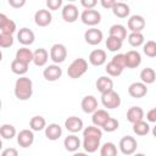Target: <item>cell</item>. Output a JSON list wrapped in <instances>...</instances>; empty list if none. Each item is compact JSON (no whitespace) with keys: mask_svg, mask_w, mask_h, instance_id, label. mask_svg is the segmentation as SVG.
<instances>
[{"mask_svg":"<svg viewBox=\"0 0 156 156\" xmlns=\"http://www.w3.org/2000/svg\"><path fill=\"white\" fill-rule=\"evenodd\" d=\"M102 138V130L98 126H88L83 129L82 147L88 154H94L101 146L100 140Z\"/></svg>","mask_w":156,"mask_h":156,"instance_id":"cell-1","label":"cell"},{"mask_svg":"<svg viewBox=\"0 0 156 156\" xmlns=\"http://www.w3.org/2000/svg\"><path fill=\"white\" fill-rule=\"evenodd\" d=\"M13 93H15V96L21 101L29 100L33 95V82H32V79L26 77V76H20V78H17V80L15 82Z\"/></svg>","mask_w":156,"mask_h":156,"instance_id":"cell-2","label":"cell"},{"mask_svg":"<svg viewBox=\"0 0 156 156\" xmlns=\"http://www.w3.org/2000/svg\"><path fill=\"white\" fill-rule=\"evenodd\" d=\"M88 71V62L83 57H78L74 61L71 62V65L67 68V76L72 79L80 78L83 74H85Z\"/></svg>","mask_w":156,"mask_h":156,"instance_id":"cell-3","label":"cell"},{"mask_svg":"<svg viewBox=\"0 0 156 156\" xmlns=\"http://www.w3.org/2000/svg\"><path fill=\"white\" fill-rule=\"evenodd\" d=\"M101 104L104 107L108 110H113L121 106V96L118 93H116L113 89L110 91H106L101 94Z\"/></svg>","mask_w":156,"mask_h":156,"instance_id":"cell-4","label":"cell"},{"mask_svg":"<svg viewBox=\"0 0 156 156\" xmlns=\"http://www.w3.org/2000/svg\"><path fill=\"white\" fill-rule=\"evenodd\" d=\"M80 21L90 27H95L101 22V13L94 9H85L80 13Z\"/></svg>","mask_w":156,"mask_h":156,"instance_id":"cell-5","label":"cell"},{"mask_svg":"<svg viewBox=\"0 0 156 156\" xmlns=\"http://www.w3.org/2000/svg\"><path fill=\"white\" fill-rule=\"evenodd\" d=\"M119 151L123 154V155H133L135 151H136V147H138V141L135 138L130 136V135H124L121 140H119Z\"/></svg>","mask_w":156,"mask_h":156,"instance_id":"cell-6","label":"cell"},{"mask_svg":"<svg viewBox=\"0 0 156 156\" xmlns=\"http://www.w3.org/2000/svg\"><path fill=\"white\" fill-rule=\"evenodd\" d=\"M67 57V49L63 44H60V43H56L51 46L50 49V60L54 62V63H62Z\"/></svg>","mask_w":156,"mask_h":156,"instance_id":"cell-7","label":"cell"},{"mask_svg":"<svg viewBox=\"0 0 156 156\" xmlns=\"http://www.w3.org/2000/svg\"><path fill=\"white\" fill-rule=\"evenodd\" d=\"M61 16H62L63 21L67 22V23H73V22H76L78 20V17H80L78 7L72 2H69V4H67V5H65L62 7Z\"/></svg>","mask_w":156,"mask_h":156,"instance_id":"cell-8","label":"cell"},{"mask_svg":"<svg viewBox=\"0 0 156 156\" xmlns=\"http://www.w3.org/2000/svg\"><path fill=\"white\" fill-rule=\"evenodd\" d=\"M52 21V15L49 9H40L34 13V22L38 27H48Z\"/></svg>","mask_w":156,"mask_h":156,"instance_id":"cell-9","label":"cell"},{"mask_svg":"<svg viewBox=\"0 0 156 156\" xmlns=\"http://www.w3.org/2000/svg\"><path fill=\"white\" fill-rule=\"evenodd\" d=\"M104 39V34L100 29L91 27L89 29L85 30L84 33V40L85 43H88L89 45H99Z\"/></svg>","mask_w":156,"mask_h":156,"instance_id":"cell-10","label":"cell"},{"mask_svg":"<svg viewBox=\"0 0 156 156\" xmlns=\"http://www.w3.org/2000/svg\"><path fill=\"white\" fill-rule=\"evenodd\" d=\"M61 76H62V68L57 63L49 65L43 71V77L48 82H56L57 79L61 78Z\"/></svg>","mask_w":156,"mask_h":156,"instance_id":"cell-11","label":"cell"},{"mask_svg":"<svg viewBox=\"0 0 156 156\" xmlns=\"http://www.w3.org/2000/svg\"><path fill=\"white\" fill-rule=\"evenodd\" d=\"M33 143H34V130H32V129H22L17 134V144L21 147L27 149V147L32 146Z\"/></svg>","mask_w":156,"mask_h":156,"instance_id":"cell-12","label":"cell"},{"mask_svg":"<svg viewBox=\"0 0 156 156\" xmlns=\"http://www.w3.org/2000/svg\"><path fill=\"white\" fill-rule=\"evenodd\" d=\"M128 94L134 99H141L147 94V84L143 82H134L128 87Z\"/></svg>","mask_w":156,"mask_h":156,"instance_id":"cell-13","label":"cell"},{"mask_svg":"<svg viewBox=\"0 0 156 156\" xmlns=\"http://www.w3.org/2000/svg\"><path fill=\"white\" fill-rule=\"evenodd\" d=\"M17 40L23 45V46H28V45H32L35 40V35H34V32L27 27H23L21 28L18 32H17Z\"/></svg>","mask_w":156,"mask_h":156,"instance_id":"cell-14","label":"cell"},{"mask_svg":"<svg viewBox=\"0 0 156 156\" xmlns=\"http://www.w3.org/2000/svg\"><path fill=\"white\" fill-rule=\"evenodd\" d=\"M145 18L141 15H133L127 22V27L130 32H141L145 28Z\"/></svg>","mask_w":156,"mask_h":156,"instance_id":"cell-15","label":"cell"},{"mask_svg":"<svg viewBox=\"0 0 156 156\" xmlns=\"http://www.w3.org/2000/svg\"><path fill=\"white\" fill-rule=\"evenodd\" d=\"M106 58H107V55H106V51L102 50V49H95L93 50L90 54H89V62L95 66V67H99V66H102L105 62H106Z\"/></svg>","mask_w":156,"mask_h":156,"instance_id":"cell-16","label":"cell"},{"mask_svg":"<svg viewBox=\"0 0 156 156\" xmlns=\"http://www.w3.org/2000/svg\"><path fill=\"white\" fill-rule=\"evenodd\" d=\"M126 56V67L127 68H136L141 63V55L136 50H129L124 54Z\"/></svg>","mask_w":156,"mask_h":156,"instance_id":"cell-17","label":"cell"},{"mask_svg":"<svg viewBox=\"0 0 156 156\" xmlns=\"http://www.w3.org/2000/svg\"><path fill=\"white\" fill-rule=\"evenodd\" d=\"M65 127L71 133H78V132L83 130L84 124H83V121L79 117H77V116H69L65 121Z\"/></svg>","mask_w":156,"mask_h":156,"instance_id":"cell-18","label":"cell"},{"mask_svg":"<svg viewBox=\"0 0 156 156\" xmlns=\"http://www.w3.org/2000/svg\"><path fill=\"white\" fill-rule=\"evenodd\" d=\"M63 146L68 152H76L80 146H82V141L76 135V133H72L69 135H67L63 140Z\"/></svg>","mask_w":156,"mask_h":156,"instance_id":"cell-19","label":"cell"},{"mask_svg":"<svg viewBox=\"0 0 156 156\" xmlns=\"http://www.w3.org/2000/svg\"><path fill=\"white\" fill-rule=\"evenodd\" d=\"M17 27L15 21L10 20L5 13H0V32L1 33H7V34H13L16 32Z\"/></svg>","mask_w":156,"mask_h":156,"instance_id":"cell-20","label":"cell"},{"mask_svg":"<svg viewBox=\"0 0 156 156\" xmlns=\"http://www.w3.org/2000/svg\"><path fill=\"white\" fill-rule=\"evenodd\" d=\"M80 107L83 110V112L85 113H93L94 111L98 110V100L94 95H87L82 99L80 102Z\"/></svg>","mask_w":156,"mask_h":156,"instance_id":"cell-21","label":"cell"},{"mask_svg":"<svg viewBox=\"0 0 156 156\" xmlns=\"http://www.w3.org/2000/svg\"><path fill=\"white\" fill-rule=\"evenodd\" d=\"M111 10H112L113 15L118 18H127L130 13V7L124 1H117Z\"/></svg>","mask_w":156,"mask_h":156,"instance_id":"cell-22","label":"cell"},{"mask_svg":"<svg viewBox=\"0 0 156 156\" xmlns=\"http://www.w3.org/2000/svg\"><path fill=\"white\" fill-rule=\"evenodd\" d=\"M96 89L100 94H104L106 91H110L113 89V80L107 76H101L96 79Z\"/></svg>","mask_w":156,"mask_h":156,"instance_id":"cell-23","label":"cell"},{"mask_svg":"<svg viewBox=\"0 0 156 156\" xmlns=\"http://www.w3.org/2000/svg\"><path fill=\"white\" fill-rule=\"evenodd\" d=\"M44 130H45V136L49 140H52V141L60 139V136L62 135V128L57 123H50V124H48Z\"/></svg>","mask_w":156,"mask_h":156,"instance_id":"cell-24","label":"cell"},{"mask_svg":"<svg viewBox=\"0 0 156 156\" xmlns=\"http://www.w3.org/2000/svg\"><path fill=\"white\" fill-rule=\"evenodd\" d=\"M49 60V52L46 49L44 48H39L34 51V56H33V63L37 67H43L48 63Z\"/></svg>","mask_w":156,"mask_h":156,"instance_id":"cell-25","label":"cell"},{"mask_svg":"<svg viewBox=\"0 0 156 156\" xmlns=\"http://www.w3.org/2000/svg\"><path fill=\"white\" fill-rule=\"evenodd\" d=\"M91 115H93L91 116V122H93L94 126H98V127H102L104 123L111 117L110 113L106 110H104V108H98Z\"/></svg>","mask_w":156,"mask_h":156,"instance_id":"cell-26","label":"cell"},{"mask_svg":"<svg viewBox=\"0 0 156 156\" xmlns=\"http://www.w3.org/2000/svg\"><path fill=\"white\" fill-rule=\"evenodd\" d=\"M144 116H145L144 110H143L140 106H132V107H129L128 111H127V119H128V122H130L132 124L135 123V122H138V121L144 119Z\"/></svg>","mask_w":156,"mask_h":156,"instance_id":"cell-27","label":"cell"},{"mask_svg":"<svg viewBox=\"0 0 156 156\" xmlns=\"http://www.w3.org/2000/svg\"><path fill=\"white\" fill-rule=\"evenodd\" d=\"M33 56H34V52L29 48L22 46V48H20L16 51V57L15 58H17V60H20V61L26 62V63L29 65L30 62H33Z\"/></svg>","mask_w":156,"mask_h":156,"instance_id":"cell-28","label":"cell"},{"mask_svg":"<svg viewBox=\"0 0 156 156\" xmlns=\"http://www.w3.org/2000/svg\"><path fill=\"white\" fill-rule=\"evenodd\" d=\"M10 68H11L12 73H15L17 76H24L28 72V69H29V65L26 63V62H22L20 60H17V58H15L11 62Z\"/></svg>","mask_w":156,"mask_h":156,"instance_id":"cell-29","label":"cell"},{"mask_svg":"<svg viewBox=\"0 0 156 156\" xmlns=\"http://www.w3.org/2000/svg\"><path fill=\"white\" fill-rule=\"evenodd\" d=\"M127 39H128L129 45L133 48H139V46L144 45V43H145V38L141 32H130L129 35L127 37Z\"/></svg>","mask_w":156,"mask_h":156,"instance_id":"cell-30","label":"cell"},{"mask_svg":"<svg viewBox=\"0 0 156 156\" xmlns=\"http://www.w3.org/2000/svg\"><path fill=\"white\" fill-rule=\"evenodd\" d=\"M140 80L145 84H152L156 80V72L151 67L143 68L140 72Z\"/></svg>","mask_w":156,"mask_h":156,"instance_id":"cell-31","label":"cell"},{"mask_svg":"<svg viewBox=\"0 0 156 156\" xmlns=\"http://www.w3.org/2000/svg\"><path fill=\"white\" fill-rule=\"evenodd\" d=\"M108 35H112L121 40H124L127 38V28L123 24H113L108 29Z\"/></svg>","mask_w":156,"mask_h":156,"instance_id":"cell-32","label":"cell"},{"mask_svg":"<svg viewBox=\"0 0 156 156\" xmlns=\"http://www.w3.org/2000/svg\"><path fill=\"white\" fill-rule=\"evenodd\" d=\"M46 126H48L46 121H45V118L43 116H34L29 121V128L32 130H34V132H40V130L45 129Z\"/></svg>","mask_w":156,"mask_h":156,"instance_id":"cell-33","label":"cell"},{"mask_svg":"<svg viewBox=\"0 0 156 156\" xmlns=\"http://www.w3.org/2000/svg\"><path fill=\"white\" fill-rule=\"evenodd\" d=\"M17 132H16V128L12 126V124H9V123H5L0 127V135L4 140H11L16 136Z\"/></svg>","mask_w":156,"mask_h":156,"instance_id":"cell-34","label":"cell"},{"mask_svg":"<svg viewBox=\"0 0 156 156\" xmlns=\"http://www.w3.org/2000/svg\"><path fill=\"white\" fill-rule=\"evenodd\" d=\"M122 45H123V40L116 38V37H112V35H108L107 39H106V48L108 51L111 52H117L118 50L122 49Z\"/></svg>","mask_w":156,"mask_h":156,"instance_id":"cell-35","label":"cell"},{"mask_svg":"<svg viewBox=\"0 0 156 156\" xmlns=\"http://www.w3.org/2000/svg\"><path fill=\"white\" fill-rule=\"evenodd\" d=\"M133 132H134V134H136L139 136H144L150 132V126L144 119L138 121V122L133 123Z\"/></svg>","mask_w":156,"mask_h":156,"instance_id":"cell-36","label":"cell"},{"mask_svg":"<svg viewBox=\"0 0 156 156\" xmlns=\"http://www.w3.org/2000/svg\"><path fill=\"white\" fill-rule=\"evenodd\" d=\"M100 155L101 156H116L117 146L111 141H106L105 144L100 146Z\"/></svg>","mask_w":156,"mask_h":156,"instance_id":"cell-37","label":"cell"},{"mask_svg":"<svg viewBox=\"0 0 156 156\" xmlns=\"http://www.w3.org/2000/svg\"><path fill=\"white\" fill-rule=\"evenodd\" d=\"M123 69H124L123 67H121L119 65L115 63L113 61H110V62L106 65V68H105L106 73H107L110 77H118V76H121L122 72H123Z\"/></svg>","mask_w":156,"mask_h":156,"instance_id":"cell-38","label":"cell"},{"mask_svg":"<svg viewBox=\"0 0 156 156\" xmlns=\"http://www.w3.org/2000/svg\"><path fill=\"white\" fill-rule=\"evenodd\" d=\"M143 51L146 56L149 57H156V41L154 40H147L143 45Z\"/></svg>","mask_w":156,"mask_h":156,"instance_id":"cell-39","label":"cell"},{"mask_svg":"<svg viewBox=\"0 0 156 156\" xmlns=\"http://www.w3.org/2000/svg\"><path fill=\"white\" fill-rule=\"evenodd\" d=\"M118 127H119V122H118L116 118L110 117V118L104 123V126H102L101 128H102V130H105V132H107V133H112V132L117 130Z\"/></svg>","mask_w":156,"mask_h":156,"instance_id":"cell-40","label":"cell"},{"mask_svg":"<svg viewBox=\"0 0 156 156\" xmlns=\"http://www.w3.org/2000/svg\"><path fill=\"white\" fill-rule=\"evenodd\" d=\"M12 45H13V34H7V33L0 32V46L2 49H6Z\"/></svg>","mask_w":156,"mask_h":156,"instance_id":"cell-41","label":"cell"},{"mask_svg":"<svg viewBox=\"0 0 156 156\" xmlns=\"http://www.w3.org/2000/svg\"><path fill=\"white\" fill-rule=\"evenodd\" d=\"M63 0H46V7L50 11H56L62 7Z\"/></svg>","mask_w":156,"mask_h":156,"instance_id":"cell-42","label":"cell"},{"mask_svg":"<svg viewBox=\"0 0 156 156\" xmlns=\"http://www.w3.org/2000/svg\"><path fill=\"white\" fill-rule=\"evenodd\" d=\"M111 61H113L115 63L119 65V66L123 67V68H127V67H126V56H124V54H117V55H115V56L111 58Z\"/></svg>","mask_w":156,"mask_h":156,"instance_id":"cell-43","label":"cell"},{"mask_svg":"<svg viewBox=\"0 0 156 156\" xmlns=\"http://www.w3.org/2000/svg\"><path fill=\"white\" fill-rule=\"evenodd\" d=\"M26 1L27 0H7L9 5L11 7H13V9H21V7H23L26 5Z\"/></svg>","mask_w":156,"mask_h":156,"instance_id":"cell-44","label":"cell"},{"mask_svg":"<svg viewBox=\"0 0 156 156\" xmlns=\"http://www.w3.org/2000/svg\"><path fill=\"white\" fill-rule=\"evenodd\" d=\"M98 4V0H80V5L84 9H94Z\"/></svg>","mask_w":156,"mask_h":156,"instance_id":"cell-45","label":"cell"},{"mask_svg":"<svg viewBox=\"0 0 156 156\" xmlns=\"http://www.w3.org/2000/svg\"><path fill=\"white\" fill-rule=\"evenodd\" d=\"M146 119H147L149 122H151V123H156V106L147 111V113H146Z\"/></svg>","mask_w":156,"mask_h":156,"instance_id":"cell-46","label":"cell"},{"mask_svg":"<svg viewBox=\"0 0 156 156\" xmlns=\"http://www.w3.org/2000/svg\"><path fill=\"white\" fill-rule=\"evenodd\" d=\"M17 155H18V151L13 147H7L1 152V156H17Z\"/></svg>","mask_w":156,"mask_h":156,"instance_id":"cell-47","label":"cell"},{"mask_svg":"<svg viewBox=\"0 0 156 156\" xmlns=\"http://www.w3.org/2000/svg\"><path fill=\"white\" fill-rule=\"evenodd\" d=\"M99 1L104 9H112L113 5L117 2V0H99Z\"/></svg>","mask_w":156,"mask_h":156,"instance_id":"cell-48","label":"cell"},{"mask_svg":"<svg viewBox=\"0 0 156 156\" xmlns=\"http://www.w3.org/2000/svg\"><path fill=\"white\" fill-rule=\"evenodd\" d=\"M152 135L156 138V124H155V127L152 128Z\"/></svg>","mask_w":156,"mask_h":156,"instance_id":"cell-49","label":"cell"},{"mask_svg":"<svg viewBox=\"0 0 156 156\" xmlns=\"http://www.w3.org/2000/svg\"><path fill=\"white\" fill-rule=\"evenodd\" d=\"M69 2H74V1H77V0H68Z\"/></svg>","mask_w":156,"mask_h":156,"instance_id":"cell-50","label":"cell"},{"mask_svg":"<svg viewBox=\"0 0 156 156\" xmlns=\"http://www.w3.org/2000/svg\"><path fill=\"white\" fill-rule=\"evenodd\" d=\"M121 1H127V0H121Z\"/></svg>","mask_w":156,"mask_h":156,"instance_id":"cell-51","label":"cell"}]
</instances>
